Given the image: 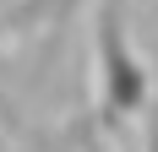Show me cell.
<instances>
[{"label":"cell","instance_id":"277c9868","mask_svg":"<svg viewBox=\"0 0 158 152\" xmlns=\"http://www.w3.org/2000/svg\"><path fill=\"white\" fill-rule=\"evenodd\" d=\"M6 33H11V27H6V22H0V65H6Z\"/></svg>","mask_w":158,"mask_h":152},{"label":"cell","instance_id":"7a4b0ae2","mask_svg":"<svg viewBox=\"0 0 158 152\" xmlns=\"http://www.w3.org/2000/svg\"><path fill=\"white\" fill-rule=\"evenodd\" d=\"M87 0H16V11H11V22L16 27L11 33H44V27H60L65 16H77Z\"/></svg>","mask_w":158,"mask_h":152},{"label":"cell","instance_id":"6da1fadb","mask_svg":"<svg viewBox=\"0 0 158 152\" xmlns=\"http://www.w3.org/2000/svg\"><path fill=\"white\" fill-rule=\"evenodd\" d=\"M153 71L131 44L126 27V6L104 0L93 16V125L98 130H126L136 114H147L153 103Z\"/></svg>","mask_w":158,"mask_h":152},{"label":"cell","instance_id":"3957f363","mask_svg":"<svg viewBox=\"0 0 158 152\" xmlns=\"http://www.w3.org/2000/svg\"><path fill=\"white\" fill-rule=\"evenodd\" d=\"M142 152H158V98L147 103V114H142Z\"/></svg>","mask_w":158,"mask_h":152}]
</instances>
